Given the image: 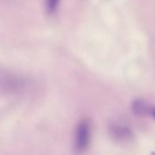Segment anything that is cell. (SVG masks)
Returning a JSON list of instances; mask_svg holds the SVG:
<instances>
[{"mask_svg":"<svg viewBox=\"0 0 155 155\" xmlns=\"http://www.w3.org/2000/svg\"><path fill=\"white\" fill-rule=\"evenodd\" d=\"M91 123L84 120H81L76 130L75 137V149L79 152L85 151L91 142Z\"/></svg>","mask_w":155,"mask_h":155,"instance_id":"cell-1","label":"cell"},{"mask_svg":"<svg viewBox=\"0 0 155 155\" xmlns=\"http://www.w3.org/2000/svg\"><path fill=\"white\" fill-rule=\"evenodd\" d=\"M110 134L119 142H126L132 138V131L130 128L120 123H113L110 126Z\"/></svg>","mask_w":155,"mask_h":155,"instance_id":"cell-2","label":"cell"},{"mask_svg":"<svg viewBox=\"0 0 155 155\" xmlns=\"http://www.w3.org/2000/svg\"><path fill=\"white\" fill-rule=\"evenodd\" d=\"M150 108L148 104H146V102L142 101H136L133 102L132 105V110L134 111L135 114L137 115H146V114H150Z\"/></svg>","mask_w":155,"mask_h":155,"instance_id":"cell-3","label":"cell"},{"mask_svg":"<svg viewBox=\"0 0 155 155\" xmlns=\"http://www.w3.org/2000/svg\"><path fill=\"white\" fill-rule=\"evenodd\" d=\"M60 0H47V10L48 13L52 14L56 11Z\"/></svg>","mask_w":155,"mask_h":155,"instance_id":"cell-4","label":"cell"},{"mask_svg":"<svg viewBox=\"0 0 155 155\" xmlns=\"http://www.w3.org/2000/svg\"><path fill=\"white\" fill-rule=\"evenodd\" d=\"M150 114L155 119V107H151L150 108Z\"/></svg>","mask_w":155,"mask_h":155,"instance_id":"cell-5","label":"cell"},{"mask_svg":"<svg viewBox=\"0 0 155 155\" xmlns=\"http://www.w3.org/2000/svg\"><path fill=\"white\" fill-rule=\"evenodd\" d=\"M153 155H155V153H153Z\"/></svg>","mask_w":155,"mask_h":155,"instance_id":"cell-6","label":"cell"}]
</instances>
